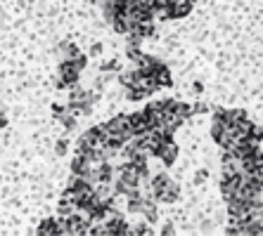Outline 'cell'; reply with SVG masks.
Wrapping results in <instances>:
<instances>
[{
  "label": "cell",
  "mask_w": 263,
  "mask_h": 236,
  "mask_svg": "<svg viewBox=\"0 0 263 236\" xmlns=\"http://www.w3.org/2000/svg\"><path fill=\"white\" fill-rule=\"evenodd\" d=\"M195 0H164L166 19H183L190 14Z\"/></svg>",
  "instance_id": "obj_4"
},
{
  "label": "cell",
  "mask_w": 263,
  "mask_h": 236,
  "mask_svg": "<svg viewBox=\"0 0 263 236\" xmlns=\"http://www.w3.org/2000/svg\"><path fill=\"white\" fill-rule=\"evenodd\" d=\"M152 156H157V158H161L166 165H171L173 161H176V156H178V146L173 144V139H164L159 146H157V152L152 154Z\"/></svg>",
  "instance_id": "obj_5"
},
{
  "label": "cell",
  "mask_w": 263,
  "mask_h": 236,
  "mask_svg": "<svg viewBox=\"0 0 263 236\" xmlns=\"http://www.w3.org/2000/svg\"><path fill=\"white\" fill-rule=\"evenodd\" d=\"M38 234H62V224H60V218H50L45 220V222H41V227H38Z\"/></svg>",
  "instance_id": "obj_6"
},
{
  "label": "cell",
  "mask_w": 263,
  "mask_h": 236,
  "mask_svg": "<svg viewBox=\"0 0 263 236\" xmlns=\"http://www.w3.org/2000/svg\"><path fill=\"white\" fill-rule=\"evenodd\" d=\"M178 194H180V187H178L166 173L154 175L152 180H149V196H152L154 201H159V203H173V201L178 199Z\"/></svg>",
  "instance_id": "obj_1"
},
{
  "label": "cell",
  "mask_w": 263,
  "mask_h": 236,
  "mask_svg": "<svg viewBox=\"0 0 263 236\" xmlns=\"http://www.w3.org/2000/svg\"><path fill=\"white\" fill-rule=\"evenodd\" d=\"M95 95H92V92H88V90H76V88H73L71 90V95H69V106L67 109L71 111L73 116H88L92 111V104H95Z\"/></svg>",
  "instance_id": "obj_3"
},
{
  "label": "cell",
  "mask_w": 263,
  "mask_h": 236,
  "mask_svg": "<svg viewBox=\"0 0 263 236\" xmlns=\"http://www.w3.org/2000/svg\"><path fill=\"white\" fill-rule=\"evenodd\" d=\"M86 67V57L76 55V57H64L60 61V80H57V88H73L76 80H79L81 71Z\"/></svg>",
  "instance_id": "obj_2"
},
{
  "label": "cell",
  "mask_w": 263,
  "mask_h": 236,
  "mask_svg": "<svg viewBox=\"0 0 263 236\" xmlns=\"http://www.w3.org/2000/svg\"><path fill=\"white\" fill-rule=\"evenodd\" d=\"M102 52V45H92V55H100Z\"/></svg>",
  "instance_id": "obj_9"
},
{
  "label": "cell",
  "mask_w": 263,
  "mask_h": 236,
  "mask_svg": "<svg viewBox=\"0 0 263 236\" xmlns=\"http://www.w3.org/2000/svg\"><path fill=\"white\" fill-rule=\"evenodd\" d=\"M67 139H60V142H57V146H55V149H57V154H60V156H64V154H67Z\"/></svg>",
  "instance_id": "obj_8"
},
{
  "label": "cell",
  "mask_w": 263,
  "mask_h": 236,
  "mask_svg": "<svg viewBox=\"0 0 263 236\" xmlns=\"http://www.w3.org/2000/svg\"><path fill=\"white\" fill-rule=\"evenodd\" d=\"M161 234H173V227H171V224H166V227H164V231H161Z\"/></svg>",
  "instance_id": "obj_10"
},
{
  "label": "cell",
  "mask_w": 263,
  "mask_h": 236,
  "mask_svg": "<svg viewBox=\"0 0 263 236\" xmlns=\"http://www.w3.org/2000/svg\"><path fill=\"white\" fill-rule=\"evenodd\" d=\"M62 52H64V57H76L79 55V48H76L73 42H64V45H62Z\"/></svg>",
  "instance_id": "obj_7"
}]
</instances>
